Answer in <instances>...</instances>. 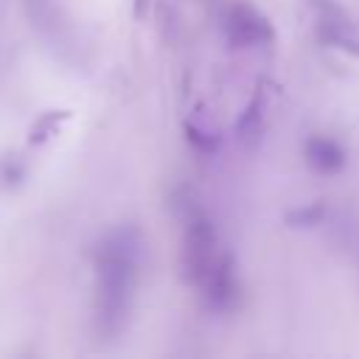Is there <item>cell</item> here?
Wrapping results in <instances>:
<instances>
[{"label": "cell", "mask_w": 359, "mask_h": 359, "mask_svg": "<svg viewBox=\"0 0 359 359\" xmlns=\"http://www.w3.org/2000/svg\"><path fill=\"white\" fill-rule=\"evenodd\" d=\"M140 233L135 227L112 230L95 252V320L104 337H118L129 320L137 261H140Z\"/></svg>", "instance_id": "cell-1"}, {"label": "cell", "mask_w": 359, "mask_h": 359, "mask_svg": "<svg viewBox=\"0 0 359 359\" xmlns=\"http://www.w3.org/2000/svg\"><path fill=\"white\" fill-rule=\"evenodd\" d=\"M185 132H188V143H194L199 151H216L219 149V140L213 135H208V132H202L196 126H188Z\"/></svg>", "instance_id": "cell-9"}, {"label": "cell", "mask_w": 359, "mask_h": 359, "mask_svg": "<svg viewBox=\"0 0 359 359\" xmlns=\"http://www.w3.org/2000/svg\"><path fill=\"white\" fill-rule=\"evenodd\" d=\"M205 286V303L210 311L224 314L233 309L236 303V292H238V280H236V264L230 252H222L216 258V264L210 266L208 278L202 280Z\"/></svg>", "instance_id": "cell-4"}, {"label": "cell", "mask_w": 359, "mask_h": 359, "mask_svg": "<svg viewBox=\"0 0 359 359\" xmlns=\"http://www.w3.org/2000/svg\"><path fill=\"white\" fill-rule=\"evenodd\" d=\"M67 118H70V112H67V109H53V112H45V115H39V118L31 123L28 140H31L34 146H39V143L50 140V137L59 132V126H62Z\"/></svg>", "instance_id": "cell-7"}, {"label": "cell", "mask_w": 359, "mask_h": 359, "mask_svg": "<svg viewBox=\"0 0 359 359\" xmlns=\"http://www.w3.org/2000/svg\"><path fill=\"white\" fill-rule=\"evenodd\" d=\"M146 8H149V0H135V17H137V20H143Z\"/></svg>", "instance_id": "cell-11"}, {"label": "cell", "mask_w": 359, "mask_h": 359, "mask_svg": "<svg viewBox=\"0 0 359 359\" xmlns=\"http://www.w3.org/2000/svg\"><path fill=\"white\" fill-rule=\"evenodd\" d=\"M224 34H227L230 48H236V50L269 45L275 39V31H272L269 20L247 3H236L230 8V14L224 20Z\"/></svg>", "instance_id": "cell-3"}, {"label": "cell", "mask_w": 359, "mask_h": 359, "mask_svg": "<svg viewBox=\"0 0 359 359\" xmlns=\"http://www.w3.org/2000/svg\"><path fill=\"white\" fill-rule=\"evenodd\" d=\"M303 154L317 174H337L345 168V151L331 137H309L303 146Z\"/></svg>", "instance_id": "cell-5"}, {"label": "cell", "mask_w": 359, "mask_h": 359, "mask_svg": "<svg viewBox=\"0 0 359 359\" xmlns=\"http://www.w3.org/2000/svg\"><path fill=\"white\" fill-rule=\"evenodd\" d=\"M236 140L244 146V149H255L258 140H261V132H264V95H252V101L244 107V112L238 115L236 126Z\"/></svg>", "instance_id": "cell-6"}, {"label": "cell", "mask_w": 359, "mask_h": 359, "mask_svg": "<svg viewBox=\"0 0 359 359\" xmlns=\"http://www.w3.org/2000/svg\"><path fill=\"white\" fill-rule=\"evenodd\" d=\"M216 241L219 238H216L213 222L199 208H188L185 230H182V269H185V278L191 283L202 286V280L208 278L210 266L219 258Z\"/></svg>", "instance_id": "cell-2"}, {"label": "cell", "mask_w": 359, "mask_h": 359, "mask_svg": "<svg viewBox=\"0 0 359 359\" xmlns=\"http://www.w3.org/2000/svg\"><path fill=\"white\" fill-rule=\"evenodd\" d=\"M323 216H325V205L314 202V205L289 210V213H286V224H292V227H314V224L323 222Z\"/></svg>", "instance_id": "cell-8"}, {"label": "cell", "mask_w": 359, "mask_h": 359, "mask_svg": "<svg viewBox=\"0 0 359 359\" xmlns=\"http://www.w3.org/2000/svg\"><path fill=\"white\" fill-rule=\"evenodd\" d=\"M25 177V168L14 160V163H6L3 165V171H0V180H3V185L6 188H11V185H20V180Z\"/></svg>", "instance_id": "cell-10"}]
</instances>
